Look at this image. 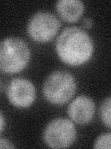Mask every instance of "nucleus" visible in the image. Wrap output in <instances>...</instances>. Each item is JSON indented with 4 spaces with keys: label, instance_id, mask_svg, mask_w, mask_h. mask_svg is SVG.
<instances>
[{
    "label": "nucleus",
    "instance_id": "nucleus-1",
    "mask_svg": "<svg viewBox=\"0 0 111 149\" xmlns=\"http://www.w3.org/2000/svg\"><path fill=\"white\" fill-rule=\"evenodd\" d=\"M95 50L94 41L88 33L78 26L64 29L57 39L56 51L64 63L78 66L89 61Z\"/></svg>",
    "mask_w": 111,
    "mask_h": 149
},
{
    "label": "nucleus",
    "instance_id": "nucleus-2",
    "mask_svg": "<svg viewBox=\"0 0 111 149\" xmlns=\"http://www.w3.org/2000/svg\"><path fill=\"white\" fill-rule=\"evenodd\" d=\"M31 60V50L24 40L8 37L0 45V69L7 74L22 71Z\"/></svg>",
    "mask_w": 111,
    "mask_h": 149
},
{
    "label": "nucleus",
    "instance_id": "nucleus-3",
    "mask_svg": "<svg viewBox=\"0 0 111 149\" xmlns=\"http://www.w3.org/2000/svg\"><path fill=\"white\" fill-rule=\"evenodd\" d=\"M76 79L71 73L58 70L51 73L43 85L44 96L50 104L63 105L75 94Z\"/></svg>",
    "mask_w": 111,
    "mask_h": 149
},
{
    "label": "nucleus",
    "instance_id": "nucleus-4",
    "mask_svg": "<svg viewBox=\"0 0 111 149\" xmlns=\"http://www.w3.org/2000/svg\"><path fill=\"white\" fill-rule=\"evenodd\" d=\"M76 128L67 118H55L46 125L43 138L46 146L52 148L69 147L76 140Z\"/></svg>",
    "mask_w": 111,
    "mask_h": 149
},
{
    "label": "nucleus",
    "instance_id": "nucleus-5",
    "mask_svg": "<svg viewBox=\"0 0 111 149\" xmlns=\"http://www.w3.org/2000/svg\"><path fill=\"white\" fill-rule=\"evenodd\" d=\"M60 28V22L53 13L38 11L28 22L27 33L36 42H48L52 40Z\"/></svg>",
    "mask_w": 111,
    "mask_h": 149
},
{
    "label": "nucleus",
    "instance_id": "nucleus-6",
    "mask_svg": "<svg viewBox=\"0 0 111 149\" xmlns=\"http://www.w3.org/2000/svg\"><path fill=\"white\" fill-rule=\"evenodd\" d=\"M7 95L10 104L18 108H27L35 100V88L26 78H14L8 84Z\"/></svg>",
    "mask_w": 111,
    "mask_h": 149
},
{
    "label": "nucleus",
    "instance_id": "nucleus-7",
    "mask_svg": "<svg viewBox=\"0 0 111 149\" xmlns=\"http://www.w3.org/2000/svg\"><path fill=\"white\" fill-rule=\"evenodd\" d=\"M95 104L89 96L81 95L74 99L69 105L68 114L77 124L85 125L94 118Z\"/></svg>",
    "mask_w": 111,
    "mask_h": 149
},
{
    "label": "nucleus",
    "instance_id": "nucleus-8",
    "mask_svg": "<svg viewBox=\"0 0 111 149\" xmlns=\"http://www.w3.org/2000/svg\"><path fill=\"white\" fill-rule=\"evenodd\" d=\"M56 9L60 18L68 22L79 21L84 11V4L80 0H59Z\"/></svg>",
    "mask_w": 111,
    "mask_h": 149
},
{
    "label": "nucleus",
    "instance_id": "nucleus-9",
    "mask_svg": "<svg viewBox=\"0 0 111 149\" xmlns=\"http://www.w3.org/2000/svg\"><path fill=\"white\" fill-rule=\"evenodd\" d=\"M99 115L102 122L111 129V96L106 98L101 104Z\"/></svg>",
    "mask_w": 111,
    "mask_h": 149
},
{
    "label": "nucleus",
    "instance_id": "nucleus-10",
    "mask_svg": "<svg viewBox=\"0 0 111 149\" xmlns=\"http://www.w3.org/2000/svg\"><path fill=\"white\" fill-rule=\"evenodd\" d=\"M94 148H111V133H104L95 139Z\"/></svg>",
    "mask_w": 111,
    "mask_h": 149
},
{
    "label": "nucleus",
    "instance_id": "nucleus-11",
    "mask_svg": "<svg viewBox=\"0 0 111 149\" xmlns=\"http://www.w3.org/2000/svg\"><path fill=\"white\" fill-rule=\"evenodd\" d=\"M0 147L2 149H5V148H14L15 146L11 143V142H9L8 140L5 139V138H1L0 139Z\"/></svg>",
    "mask_w": 111,
    "mask_h": 149
},
{
    "label": "nucleus",
    "instance_id": "nucleus-12",
    "mask_svg": "<svg viewBox=\"0 0 111 149\" xmlns=\"http://www.w3.org/2000/svg\"><path fill=\"white\" fill-rule=\"evenodd\" d=\"M92 24H94V22L91 18H84L82 20V25L85 29H90V28H92Z\"/></svg>",
    "mask_w": 111,
    "mask_h": 149
},
{
    "label": "nucleus",
    "instance_id": "nucleus-13",
    "mask_svg": "<svg viewBox=\"0 0 111 149\" xmlns=\"http://www.w3.org/2000/svg\"><path fill=\"white\" fill-rule=\"evenodd\" d=\"M0 121H1V126H0V132H3L4 128H5V118H4V115L1 112V116H0Z\"/></svg>",
    "mask_w": 111,
    "mask_h": 149
}]
</instances>
